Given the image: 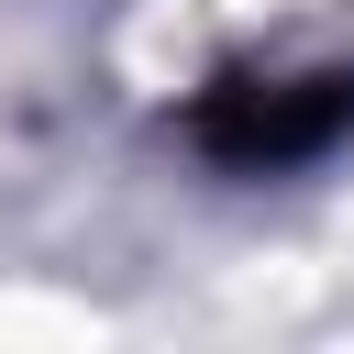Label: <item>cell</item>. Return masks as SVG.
Returning <instances> with one entry per match:
<instances>
[{
  "mask_svg": "<svg viewBox=\"0 0 354 354\" xmlns=\"http://www.w3.org/2000/svg\"><path fill=\"white\" fill-rule=\"evenodd\" d=\"M354 133V66H299V77H221L199 88L188 111V144L232 177H266V166H310Z\"/></svg>",
  "mask_w": 354,
  "mask_h": 354,
  "instance_id": "obj_1",
  "label": "cell"
}]
</instances>
